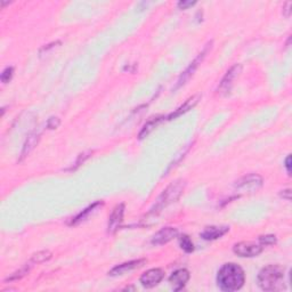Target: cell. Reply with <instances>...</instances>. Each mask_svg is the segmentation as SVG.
Returning a JSON list of instances; mask_svg holds the SVG:
<instances>
[{
  "label": "cell",
  "instance_id": "cell-1",
  "mask_svg": "<svg viewBox=\"0 0 292 292\" xmlns=\"http://www.w3.org/2000/svg\"><path fill=\"white\" fill-rule=\"evenodd\" d=\"M245 282V274L237 264L228 263L221 266L217 274V283L220 290L233 292L240 290Z\"/></svg>",
  "mask_w": 292,
  "mask_h": 292
},
{
  "label": "cell",
  "instance_id": "cell-2",
  "mask_svg": "<svg viewBox=\"0 0 292 292\" xmlns=\"http://www.w3.org/2000/svg\"><path fill=\"white\" fill-rule=\"evenodd\" d=\"M284 275V268L281 266L268 265L260 270L257 281L264 291H283L287 289Z\"/></svg>",
  "mask_w": 292,
  "mask_h": 292
},
{
  "label": "cell",
  "instance_id": "cell-3",
  "mask_svg": "<svg viewBox=\"0 0 292 292\" xmlns=\"http://www.w3.org/2000/svg\"><path fill=\"white\" fill-rule=\"evenodd\" d=\"M185 182L182 181V179H178L174 183H171L168 187L164 189V191L161 193V195L158 198L157 202L154 203V206L151 208L150 212L147 213V217L156 218L161 210L166 208L169 205L177 201V200L181 198L183 192L185 189Z\"/></svg>",
  "mask_w": 292,
  "mask_h": 292
},
{
  "label": "cell",
  "instance_id": "cell-4",
  "mask_svg": "<svg viewBox=\"0 0 292 292\" xmlns=\"http://www.w3.org/2000/svg\"><path fill=\"white\" fill-rule=\"evenodd\" d=\"M211 47H212V41L208 42V44L205 46V48L202 49V52L200 53L198 56H196V57L194 58V61H193L191 64L187 66V69H186L185 71L182 73L181 77H179L178 81H177V84H176V88L184 86V84L192 78L196 70H198L200 64H201V63L203 62V59L206 58V56L208 55V53L211 51Z\"/></svg>",
  "mask_w": 292,
  "mask_h": 292
},
{
  "label": "cell",
  "instance_id": "cell-5",
  "mask_svg": "<svg viewBox=\"0 0 292 292\" xmlns=\"http://www.w3.org/2000/svg\"><path fill=\"white\" fill-rule=\"evenodd\" d=\"M263 186L262 176L257 174H250L242 177L240 181L235 183V188L243 193H252L258 191Z\"/></svg>",
  "mask_w": 292,
  "mask_h": 292
},
{
  "label": "cell",
  "instance_id": "cell-6",
  "mask_svg": "<svg viewBox=\"0 0 292 292\" xmlns=\"http://www.w3.org/2000/svg\"><path fill=\"white\" fill-rule=\"evenodd\" d=\"M263 245L256 244L255 242H240L237 243L233 247V251L235 255L242 258H252V257H257L263 252Z\"/></svg>",
  "mask_w": 292,
  "mask_h": 292
},
{
  "label": "cell",
  "instance_id": "cell-7",
  "mask_svg": "<svg viewBox=\"0 0 292 292\" xmlns=\"http://www.w3.org/2000/svg\"><path fill=\"white\" fill-rule=\"evenodd\" d=\"M241 71H242V66L240 64H235L232 66V68L226 72V75L224 76V78L221 79L219 86H218V93L221 95H227L230 93L232 87H233L235 79L240 76Z\"/></svg>",
  "mask_w": 292,
  "mask_h": 292
},
{
  "label": "cell",
  "instance_id": "cell-8",
  "mask_svg": "<svg viewBox=\"0 0 292 292\" xmlns=\"http://www.w3.org/2000/svg\"><path fill=\"white\" fill-rule=\"evenodd\" d=\"M164 277V272L161 268H152L146 270L145 273L140 276L139 282L142 283V286L146 289H151V288L157 287Z\"/></svg>",
  "mask_w": 292,
  "mask_h": 292
},
{
  "label": "cell",
  "instance_id": "cell-9",
  "mask_svg": "<svg viewBox=\"0 0 292 292\" xmlns=\"http://www.w3.org/2000/svg\"><path fill=\"white\" fill-rule=\"evenodd\" d=\"M124 214H125V205L120 203L114 207L112 210L111 216L108 217V224H107V232L108 233H115L121 226L122 221H124Z\"/></svg>",
  "mask_w": 292,
  "mask_h": 292
},
{
  "label": "cell",
  "instance_id": "cell-10",
  "mask_svg": "<svg viewBox=\"0 0 292 292\" xmlns=\"http://www.w3.org/2000/svg\"><path fill=\"white\" fill-rule=\"evenodd\" d=\"M178 237V230L174 227H164L153 235L151 243L153 245H163Z\"/></svg>",
  "mask_w": 292,
  "mask_h": 292
},
{
  "label": "cell",
  "instance_id": "cell-11",
  "mask_svg": "<svg viewBox=\"0 0 292 292\" xmlns=\"http://www.w3.org/2000/svg\"><path fill=\"white\" fill-rule=\"evenodd\" d=\"M144 264H146V259L132 260V262L120 264V265L115 266L114 268H112L110 272H108V275H111V276L124 275V274L132 272V270H133V269L139 268V267H142Z\"/></svg>",
  "mask_w": 292,
  "mask_h": 292
},
{
  "label": "cell",
  "instance_id": "cell-12",
  "mask_svg": "<svg viewBox=\"0 0 292 292\" xmlns=\"http://www.w3.org/2000/svg\"><path fill=\"white\" fill-rule=\"evenodd\" d=\"M188 280H189L188 270L185 268H181L171 274V276L169 277V283L171 284L172 289L175 291H179L186 286V283L188 282Z\"/></svg>",
  "mask_w": 292,
  "mask_h": 292
},
{
  "label": "cell",
  "instance_id": "cell-13",
  "mask_svg": "<svg viewBox=\"0 0 292 292\" xmlns=\"http://www.w3.org/2000/svg\"><path fill=\"white\" fill-rule=\"evenodd\" d=\"M228 231H230V227L228 226H209L206 227L200 235H201L203 240L213 241L224 237Z\"/></svg>",
  "mask_w": 292,
  "mask_h": 292
},
{
  "label": "cell",
  "instance_id": "cell-14",
  "mask_svg": "<svg viewBox=\"0 0 292 292\" xmlns=\"http://www.w3.org/2000/svg\"><path fill=\"white\" fill-rule=\"evenodd\" d=\"M200 100H201V95H200V94L189 97L188 100L182 105V106H179L175 112H172L171 114H169L167 119H168V120H174V119L181 117L182 114H184V113H186V112H188L189 110H192V108L199 103Z\"/></svg>",
  "mask_w": 292,
  "mask_h": 292
},
{
  "label": "cell",
  "instance_id": "cell-15",
  "mask_svg": "<svg viewBox=\"0 0 292 292\" xmlns=\"http://www.w3.org/2000/svg\"><path fill=\"white\" fill-rule=\"evenodd\" d=\"M40 139V133L33 132L27 135L26 143H24L22 152H21V160H23L24 158H27L29 154L34 150V147L37 146L38 142Z\"/></svg>",
  "mask_w": 292,
  "mask_h": 292
},
{
  "label": "cell",
  "instance_id": "cell-16",
  "mask_svg": "<svg viewBox=\"0 0 292 292\" xmlns=\"http://www.w3.org/2000/svg\"><path fill=\"white\" fill-rule=\"evenodd\" d=\"M102 206H103V202H101V201L93 203V205L88 207V208L82 210L81 212L78 214V216H76L75 218H73L71 221V225H78L80 223H82V221L86 220L87 218L90 216V214H93V212H95V211H96Z\"/></svg>",
  "mask_w": 292,
  "mask_h": 292
},
{
  "label": "cell",
  "instance_id": "cell-17",
  "mask_svg": "<svg viewBox=\"0 0 292 292\" xmlns=\"http://www.w3.org/2000/svg\"><path fill=\"white\" fill-rule=\"evenodd\" d=\"M162 119H163V118L158 117V118L151 119L150 121H147L146 124L144 125V127L142 128V130H140V133H139V135H138V138H139V139H143V138H145V137L149 136L150 133L153 132L154 128H156V127H157L158 125H159L161 121H162Z\"/></svg>",
  "mask_w": 292,
  "mask_h": 292
},
{
  "label": "cell",
  "instance_id": "cell-18",
  "mask_svg": "<svg viewBox=\"0 0 292 292\" xmlns=\"http://www.w3.org/2000/svg\"><path fill=\"white\" fill-rule=\"evenodd\" d=\"M179 245H181L183 250L187 253H191L194 251V244H193L191 238L186 234H183L182 237L179 238Z\"/></svg>",
  "mask_w": 292,
  "mask_h": 292
},
{
  "label": "cell",
  "instance_id": "cell-19",
  "mask_svg": "<svg viewBox=\"0 0 292 292\" xmlns=\"http://www.w3.org/2000/svg\"><path fill=\"white\" fill-rule=\"evenodd\" d=\"M52 252L48 251V250H44V251H39L37 253H34L32 256V258H31V264H41V263H45L47 262L52 258Z\"/></svg>",
  "mask_w": 292,
  "mask_h": 292
},
{
  "label": "cell",
  "instance_id": "cell-20",
  "mask_svg": "<svg viewBox=\"0 0 292 292\" xmlns=\"http://www.w3.org/2000/svg\"><path fill=\"white\" fill-rule=\"evenodd\" d=\"M31 264V263H30ZM30 264L29 265H27L26 266H23L22 268H21L20 270H17V272H15V273H13L12 275L10 276H8L6 279V282H8V281H15V280H20V279H22L23 276H26L27 273H29V270H30Z\"/></svg>",
  "mask_w": 292,
  "mask_h": 292
},
{
  "label": "cell",
  "instance_id": "cell-21",
  "mask_svg": "<svg viewBox=\"0 0 292 292\" xmlns=\"http://www.w3.org/2000/svg\"><path fill=\"white\" fill-rule=\"evenodd\" d=\"M258 240L262 245H273L277 242V239L275 235L268 234V235H262L258 238Z\"/></svg>",
  "mask_w": 292,
  "mask_h": 292
},
{
  "label": "cell",
  "instance_id": "cell-22",
  "mask_svg": "<svg viewBox=\"0 0 292 292\" xmlns=\"http://www.w3.org/2000/svg\"><path fill=\"white\" fill-rule=\"evenodd\" d=\"M13 75H14V68H13V66H8V68H6L5 70H3L1 76H0V79H1L2 83L9 82L13 78Z\"/></svg>",
  "mask_w": 292,
  "mask_h": 292
},
{
  "label": "cell",
  "instance_id": "cell-23",
  "mask_svg": "<svg viewBox=\"0 0 292 292\" xmlns=\"http://www.w3.org/2000/svg\"><path fill=\"white\" fill-rule=\"evenodd\" d=\"M90 154H91L90 152H87V153H81V154H80V156L78 157V160L76 161L75 167H72L71 169H69V170H76L77 168L81 166V164L84 162V161H86V160L88 159V158H89Z\"/></svg>",
  "mask_w": 292,
  "mask_h": 292
},
{
  "label": "cell",
  "instance_id": "cell-24",
  "mask_svg": "<svg viewBox=\"0 0 292 292\" xmlns=\"http://www.w3.org/2000/svg\"><path fill=\"white\" fill-rule=\"evenodd\" d=\"M59 125H61V120H59V118H57V117L49 118L47 121V128L52 129V130L58 128Z\"/></svg>",
  "mask_w": 292,
  "mask_h": 292
},
{
  "label": "cell",
  "instance_id": "cell-25",
  "mask_svg": "<svg viewBox=\"0 0 292 292\" xmlns=\"http://www.w3.org/2000/svg\"><path fill=\"white\" fill-rule=\"evenodd\" d=\"M196 3V1H186V0H182V1H179L177 3V7L179 9H187L189 7L194 6Z\"/></svg>",
  "mask_w": 292,
  "mask_h": 292
},
{
  "label": "cell",
  "instance_id": "cell-26",
  "mask_svg": "<svg viewBox=\"0 0 292 292\" xmlns=\"http://www.w3.org/2000/svg\"><path fill=\"white\" fill-rule=\"evenodd\" d=\"M284 166H286V169L288 171V175H291V157L288 156L286 159V162H284Z\"/></svg>",
  "mask_w": 292,
  "mask_h": 292
},
{
  "label": "cell",
  "instance_id": "cell-27",
  "mask_svg": "<svg viewBox=\"0 0 292 292\" xmlns=\"http://www.w3.org/2000/svg\"><path fill=\"white\" fill-rule=\"evenodd\" d=\"M291 6H292V2L291 1H289V2H287L286 3V6H284V9H283V13H284V15H286L287 17H289L290 16V14H291Z\"/></svg>",
  "mask_w": 292,
  "mask_h": 292
},
{
  "label": "cell",
  "instance_id": "cell-28",
  "mask_svg": "<svg viewBox=\"0 0 292 292\" xmlns=\"http://www.w3.org/2000/svg\"><path fill=\"white\" fill-rule=\"evenodd\" d=\"M283 193H281V196H282L283 199H287L288 201H290V199H291V191L289 188L288 189H284V191H282Z\"/></svg>",
  "mask_w": 292,
  "mask_h": 292
}]
</instances>
